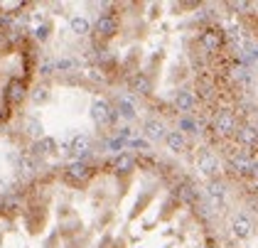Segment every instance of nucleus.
Segmentation results:
<instances>
[{"mask_svg":"<svg viewBox=\"0 0 258 248\" xmlns=\"http://www.w3.org/2000/svg\"><path fill=\"white\" fill-rule=\"evenodd\" d=\"M101 69L160 113L207 106L226 79L219 30L195 3H125L96 22Z\"/></svg>","mask_w":258,"mask_h":248,"instance_id":"1","label":"nucleus"},{"mask_svg":"<svg viewBox=\"0 0 258 248\" xmlns=\"http://www.w3.org/2000/svg\"><path fill=\"white\" fill-rule=\"evenodd\" d=\"M91 182L103 248H219L177 172L155 157L123 155Z\"/></svg>","mask_w":258,"mask_h":248,"instance_id":"2","label":"nucleus"}]
</instances>
